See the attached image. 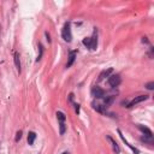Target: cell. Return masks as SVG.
<instances>
[{
    "label": "cell",
    "instance_id": "obj_5",
    "mask_svg": "<svg viewBox=\"0 0 154 154\" xmlns=\"http://www.w3.org/2000/svg\"><path fill=\"white\" fill-rule=\"evenodd\" d=\"M91 95L96 99H103L106 96V91L103 89H101L100 87H94L91 89Z\"/></svg>",
    "mask_w": 154,
    "mask_h": 154
},
{
    "label": "cell",
    "instance_id": "obj_10",
    "mask_svg": "<svg viewBox=\"0 0 154 154\" xmlns=\"http://www.w3.org/2000/svg\"><path fill=\"white\" fill-rule=\"evenodd\" d=\"M106 138H107V140L111 142V144H112V147H113V150H114L117 154H118V153H120V148H119L118 143H117V142H116V141H114V140H113V138H112L109 135H107V136H106Z\"/></svg>",
    "mask_w": 154,
    "mask_h": 154
},
{
    "label": "cell",
    "instance_id": "obj_20",
    "mask_svg": "<svg viewBox=\"0 0 154 154\" xmlns=\"http://www.w3.org/2000/svg\"><path fill=\"white\" fill-rule=\"evenodd\" d=\"M20 137H22V131L19 130V131H17V134H16V138H14L16 142H18V141L20 140Z\"/></svg>",
    "mask_w": 154,
    "mask_h": 154
},
{
    "label": "cell",
    "instance_id": "obj_9",
    "mask_svg": "<svg viewBox=\"0 0 154 154\" xmlns=\"http://www.w3.org/2000/svg\"><path fill=\"white\" fill-rule=\"evenodd\" d=\"M112 72H113V69H112V67H109V69H107V70H103V71L100 73V76H99V82L102 81V79H105L106 77H109Z\"/></svg>",
    "mask_w": 154,
    "mask_h": 154
},
{
    "label": "cell",
    "instance_id": "obj_3",
    "mask_svg": "<svg viewBox=\"0 0 154 154\" xmlns=\"http://www.w3.org/2000/svg\"><path fill=\"white\" fill-rule=\"evenodd\" d=\"M120 82H122V78H120V75H118V73H113L108 77V84L112 88L118 87L120 84Z\"/></svg>",
    "mask_w": 154,
    "mask_h": 154
},
{
    "label": "cell",
    "instance_id": "obj_13",
    "mask_svg": "<svg viewBox=\"0 0 154 154\" xmlns=\"http://www.w3.org/2000/svg\"><path fill=\"white\" fill-rule=\"evenodd\" d=\"M113 101H114V95L105 96V97H103V106H105V107H108L109 105H112Z\"/></svg>",
    "mask_w": 154,
    "mask_h": 154
},
{
    "label": "cell",
    "instance_id": "obj_6",
    "mask_svg": "<svg viewBox=\"0 0 154 154\" xmlns=\"http://www.w3.org/2000/svg\"><path fill=\"white\" fill-rule=\"evenodd\" d=\"M117 131H118V134H119V136H120V138H122V141H123V142H124V143H125V144H126V146H128V147H129V148H130V149L132 150V153H134V154H140V150H138L137 148H135V147H132V146H131V144H130V143H129V142H128V141L125 140V137H124V135L122 134V131H120L119 129H118Z\"/></svg>",
    "mask_w": 154,
    "mask_h": 154
},
{
    "label": "cell",
    "instance_id": "obj_7",
    "mask_svg": "<svg viewBox=\"0 0 154 154\" xmlns=\"http://www.w3.org/2000/svg\"><path fill=\"white\" fill-rule=\"evenodd\" d=\"M76 55H77V51H71V52L69 53V60H67V63H66V67H71V66H72V64H73L75 60H76Z\"/></svg>",
    "mask_w": 154,
    "mask_h": 154
},
{
    "label": "cell",
    "instance_id": "obj_21",
    "mask_svg": "<svg viewBox=\"0 0 154 154\" xmlns=\"http://www.w3.org/2000/svg\"><path fill=\"white\" fill-rule=\"evenodd\" d=\"M45 35H46V37H47V41H48V42L51 43V36H49V34H48V32L46 31V32H45Z\"/></svg>",
    "mask_w": 154,
    "mask_h": 154
},
{
    "label": "cell",
    "instance_id": "obj_22",
    "mask_svg": "<svg viewBox=\"0 0 154 154\" xmlns=\"http://www.w3.org/2000/svg\"><path fill=\"white\" fill-rule=\"evenodd\" d=\"M75 108H76V112H77V113H79V105L75 103Z\"/></svg>",
    "mask_w": 154,
    "mask_h": 154
},
{
    "label": "cell",
    "instance_id": "obj_16",
    "mask_svg": "<svg viewBox=\"0 0 154 154\" xmlns=\"http://www.w3.org/2000/svg\"><path fill=\"white\" fill-rule=\"evenodd\" d=\"M42 54H43V46H42V43H40V42H38V55H37V58H36V61L41 60Z\"/></svg>",
    "mask_w": 154,
    "mask_h": 154
},
{
    "label": "cell",
    "instance_id": "obj_12",
    "mask_svg": "<svg viewBox=\"0 0 154 154\" xmlns=\"http://www.w3.org/2000/svg\"><path fill=\"white\" fill-rule=\"evenodd\" d=\"M93 108H94L95 111L100 112V113H103V114H106V113H107V109H106V107H105L103 105H100V103H95V102H93Z\"/></svg>",
    "mask_w": 154,
    "mask_h": 154
},
{
    "label": "cell",
    "instance_id": "obj_14",
    "mask_svg": "<svg viewBox=\"0 0 154 154\" xmlns=\"http://www.w3.org/2000/svg\"><path fill=\"white\" fill-rule=\"evenodd\" d=\"M35 138H36V134H35L34 131H29V134H28V143H29L30 146L34 144Z\"/></svg>",
    "mask_w": 154,
    "mask_h": 154
},
{
    "label": "cell",
    "instance_id": "obj_4",
    "mask_svg": "<svg viewBox=\"0 0 154 154\" xmlns=\"http://www.w3.org/2000/svg\"><path fill=\"white\" fill-rule=\"evenodd\" d=\"M147 99H148V95H140V96H136V97L132 99L130 102H128L125 107L131 108V107H134L135 105H137V103H140V102H142V101H146Z\"/></svg>",
    "mask_w": 154,
    "mask_h": 154
},
{
    "label": "cell",
    "instance_id": "obj_15",
    "mask_svg": "<svg viewBox=\"0 0 154 154\" xmlns=\"http://www.w3.org/2000/svg\"><path fill=\"white\" fill-rule=\"evenodd\" d=\"M65 131H66L65 122H59V134H60V135H64Z\"/></svg>",
    "mask_w": 154,
    "mask_h": 154
},
{
    "label": "cell",
    "instance_id": "obj_23",
    "mask_svg": "<svg viewBox=\"0 0 154 154\" xmlns=\"http://www.w3.org/2000/svg\"><path fill=\"white\" fill-rule=\"evenodd\" d=\"M61 154H70L69 152H64V153H61Z\"/></svg>",
    "mask_w": 154,
    "mask_h": 154
},
{
    "label": "cell",
    "instance_id": "obj_8",
    "mask_svg": "<svg viewBox=\"0 0 154 154\" xmlns=\"http://www.w3.org/2000/svg\"><path fill=\"white\" fill-rule=\"evenodd\" d=\"M137 128L144 134V136H147V137H153V132H152V130L150 129H148L147 126H143V125H141V124H138L137 125Z\"/></svg>",
    "mask_w": 154,
    "mask_h": 154
},
{
    "label": "cell",
    "instance_id": "obj_2",
    "mask_svg": "<svg viewBox=\"0 0 154 154\" xmlns=\"http://www.w3.org/2000/svg\"><path fill=\"white\" fill-rule=\"evenodd\" d=\"M61 36L64 38V41L66 42H71L72 40V34H71V28H70V22H66L61 29Z\"/></svg>",
    "mask_w": 154,
    "mask_h": 154
},
{
    "label": "cell",
    "instance_id": "obj_11",
    "mask_svg": "<svg viewBox=\"0 0 154 154\" xmlns=\"http://www.w3.org/2000/svg\"><path fill=\"white\" fill-rule=\"evenodd\" d=\"M20 57H19V53L18 52H14V65H16V69H17V71H18V73H20V71H22V69H20V59H19Z\"/></svg>",
    "mask_w": 154,
    "mask_h": 154
},
{
    "label": "cell",
    "instance_id": "obj_19",
    "mask_svg": "<svg viewBox=\"0 0 154 154\" xmlns=\"http://www.w3.org/2000/svg\"><path fill=\"white\" fill-rule=\"evenodd\" d=\"M144 87H146L148 90H153V89H154V82H149V83H147Z\"/></svg>",
    "mask_w": 154,
    "mask_h": 154
},
{
    "label": "cell",
    "instance_id": "obj_17",
    "mask_svg": "<svg viewBox=\"0 0 154 154\" xmlns=\"http://www.w3.org/2000/svg\"><path fill=\"white\" fill-rule=\"evenodd\" d=\"M57 119H58V122H65V119H66V117H65V114L63 113V112H57Z\"/></svg>",
    "mask_w": 154,
    "mask_h": 154
},
{
    "label": "cell",
    "instance_id": "obj_1",
    "mask_svg": "<svg viewBox=\"0 0 154 154\" xmlns=\"http://www.w3.org/2000/svg\"><path fill=\"white\" fill-rule=\"evenodd\" d=\"M82 43H83L87 48H89V49H91V51H95L96 47H97V35H96V31L93 34V36L83 38Z\"/></svg>",
    "mask_w": 154,
    "mask_h": 154
},
{
    "label": "cell",
    "instance_id": "obj_18",
    "mask_svg": "<svg viewBox=\"0 0 154 154\" xmlns=\"http://www.w3.org/2000/svg\"><path fill=\"white\" fill-rule=\"evenodd\" d=\"M141 141L142 142H146V143H149V144H153V137L143 136V137H141Z\"/></svg>",
    "mask_w": 154,
    "mask_h": 154
}]
</instances>
